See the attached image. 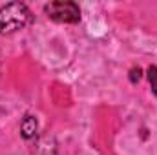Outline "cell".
<instances>
[{"instance_id": "cell-2", "label": "cell", "mask_w": 157, "mask_h": 155, "mask_svg": "<svg viewBox=\"0 0 157 155\" xmlns=\"http://www.w3.org/2000/svg\"><path fill=\"white\" fill-rule=\"evenodd\" d=\"M46 15L59 24H77L80 20V9L75 2H68V0H57V2H49L44 6Z\"/></svg>"}, {"instance_id": "cell-5", "label": "cell", "mask_w": 157, "mask_h": 155, "mask_svg": "<svg viewBox=\"0 0 157 155\" xmlns=\"http://www.w3.org/2000/svg\"><path fill=\"white\" fill-rule=\"evenodd\" d=\"M130 78H132V82H139V78H141V68H133L130 71Z\"/></svg>"}, {"instance_id": "cell-3", "label": "cell", "mask_w": 157, "mask_h": 155, "mask_svg": "<svg viewBox=\"0 0 157 155\" xmlns=\"http://www.w3.org/2000/svg\"><path fill=\"white\" fill-rule=\"evenodd\" d=\"M37 128H39V122L33 115H26L20 122V131H22V137L24 139H31L35 137L37 133Z\"/></svg>"}, {"instance_id": "cell-4", "label": "cell", "mask_w": 157, "mask_h": 155, "mask_svg": "<svg viewBox=\"0 0 157 155\" xmlns=\"http://www.w3.org/2000/svg\"><path fill=\"white\" fill-rule=\"evenodd\" d=\"M148 80H150L152 91L157 95V66H150L148 68Z\"/></svg>"}, {"instance_id": "cell-1", "label": "cell", "mask_w": 157, "mask_h": 155, "mask_svg": "<svg viewBox=\"0 0 157 155\" xmlns=\"http://www.w3.org/2000/svg\"><path fill=\"white\" fill-rule=\"evenodd\" d=\"M33 15L22 2H11L0 7V35H11L24 29L31 22Z\"/></svg>"}]
</instances>
